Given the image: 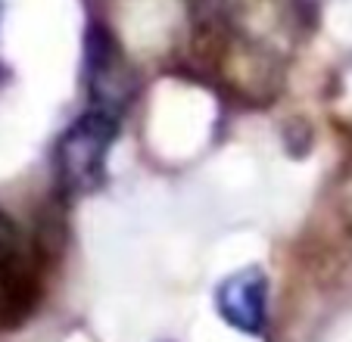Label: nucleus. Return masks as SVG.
<instances>
[{
  "mask_svg": "<svg viewBox=\"0 0 352 342\" xmlns=\"http://www.w3.org/2000/svg\"><path fill=\"white\" fill-rule=\"evenodd\" d=\"M215 308L221 321L246 336H262L268 327V277L259 268H240L219 283Z\"/></svg>",
  "mask_w": 352,
  "mask_h": 342,
  "instance_id": "f03ea898",
  "label": "nucleus"
},
{
  "mask_svg": "<svg viewBox=\"0 0 352 342\" xmlns=\"http://www.w3.org/2000/svg\"><path fill=\"white\" fill-rule=\"evenodd\" d=\"M87 69H91L94 106L122 115L131 87H128V81H125V62H122L116 44L109 41V34L100 32L91 38V62H87Z\"/></svg>",
  "mask_w": 352,
  "mask_h": 342,
  "instance_id": "7ed1b4c3",
  "label": "nucleus"
},
{
  "mask_svg": "<svg viewBox=\"0 0 352 342\" xmlns=\"http://www.w3.org/2000/svg\"><path fill=\"white\" fill-rule=\"evenodd\" d=\"M116 131H119V115L94 106L60 137L54 156L56 181L69 196H85L103 184Z\"/></svg>",
  "mask_w": 352,
  "mask_h": 342,
  "instance_id": "f257e3e1",
  "label": "nucleus"
}]
</instances>
